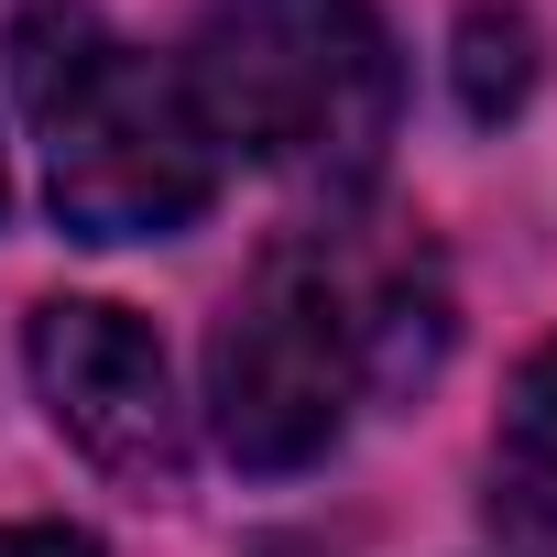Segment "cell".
I'll return each instance as SVG.
<instances>
[{
	"label": "cell",
	"mask_w": 557,
	"mask_h": 557,
	"mask_svg": "<svg viewBox=\"0 0 557 557\" xmlns=\"http://www.w3.org/2000/svg\"><path fill=\"white\" fill-rule=\"evenodd\" d=\"M186 99L219 153L350 197L394 143L405 66L372 0H208L186 45Z\"/></svg>",
	"instance_id": "obj_1"
},
{
	"label": "cell",
	"mask_w": 557,
	"mask_h": 557,
	"mask_svg": "<svg viewBox=\"0 0 557 557\" xmlns=\"http://www.w3.org/2000/svg\"><path fill=\"white\" fill-rule=\"evenodd\" d=\"M12 66H23L34 143H45L55 230H77V240H164V230L208 219L219 143H208L186 77H164L99 12H34L12 34Z\"/></svg>",
	"instance_id": "obj_2"
},
{
	"label": "cell",
	"mask_w": 557,
	"mask_h": 557,
	"mask_svg": "<svg viewBox=\"0 0 557 557\" xmlns=\"http://www.w3.org/2000/svg\"><path fill=\"white\" fill-rule=\"evenodd\" d=\"M361 394V285L318 251L285 240L230 296L208 339V426L240 470H307L339 448Z\"/></svg>",
	"instance_id": "obj_3"
},
{
	"label": "cell",
	"mask_w": 557,
	"mask_h": 557,
	"mask_svg": "<svg viewBox=\"0 0 557 557\" xmlns=\"http://www.w3.org/2000/svg\"><path fill=\"white\" fill-rule=\"evenodd\" d=\"M23 361H34V394H45L55 437L88 470L143 481V492H175L186 481L175 361H164V339L132 307H110V296H45L34 329H23Z\"/></svg>",
	"instance_id": "obj_4"
},
{
	"label": "cell",
	"mask_w": 557,
	"mask_h": 557,
	"mask_svg": "<svg viewBox=\"0 0 557 557\" xmlns=\"http://www.w3.org/2000/svg\"><path fill=\"white\" fill-rule=\"evenodd\" d=\"M448 77H459V110L470 121H513L524 88H535V23L513 12V0H470L459 45H448Z\"/></svg>",
	"instance_id": "obj_5"
},
{
	"label": "cell",
	"mask_w": 557,
	"mask_h": 557,
	"mask_svg": "<svg viewBox=\"0 0 557 557\" xmlns=\"http://www.w3.org/2000/svg\"><path fill=\"white\" fill-rule=\"evenodd\" d=\"M503 459L513 470H557V339L524 350V372L503 383Z\"/></svg>",
	"instance_id": "obj_6"
},
{
	"label": "cell",
	"mask_w": 557,
	"mask_h": 557,
	"mask_svg": "<svg viewBox=\"0 0 557 557\" xmlns=\"http://www.w3.org/2000/svg\"><path fill=\"white\" fill-rule=\"evenodd\" d=\"M0 557H99L88 524H0Z\"/></svg>",
	"instance_id": "obj_7"
},
{
	"label": "cell",
	"mask_w": 557,
	"mask_h": 557,
	"mask_svg": "<svg viewBox=\"0 0 557 557\" xmlns=\"http://www.w3.org/2000/svg\"><path fill=\"white\" fill-rule=\"evenodd\" d=\"M492 524H503V535H513V546H524V557H557V524H535V513H524V503H513V492H503V503H492Z\"/></svg>",
	"instance_id": "obj_8"
},
{
	"label": "cell",
	"mask_w": 557,
	"mask_h": 557,
	"mask_svg": "<svg viewBox=\"0 0 557 557\" xmlns=\"http://www.w3.org/2000/svg\"><path fill=\"white\" fill-rule=\"evenodd\" d=\"M0 219H12V175H0Z\"/></svg>",
	"instance_id": "obj_9"
}]
</instances>
